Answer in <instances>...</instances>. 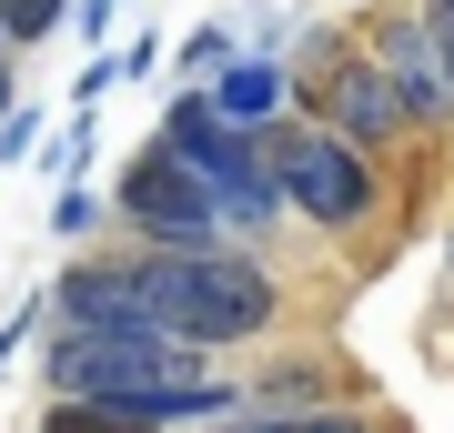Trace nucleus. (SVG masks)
<instances>
[{"instance_id":"f257e3e1","label":"nucleus","mask_w":454,"mask_h":433,"mask_svg":"<svg viewBox=\"0 0 454 433\" xmlns=\"http://www.w3.org/2000/svg\"><path fill=\"white\" fill-rule=\"evenodd\" d=\"M131 282H142L152 322L182 333V343H202V353L273 333V313H283L273 273H262L253 252H232V242H212V252H162V242H142V252H131Z\"/></svg>"},{"instance_id":"f03ea898","label":"nucleus","mask_w":454,"mask_h":433,"mask_svg":"<svg viewBox=\"0 0 454 433\" xmlns=\"http://www.w3.org/2000/svg\"><path fill=\"white\" fill-rule=\"evenodd\" d=\"M162 142L212 182V202H223L232 232H262V222H283V212H293L283 182H273V142H262V121H232L223 101H212V81H202V91H172Z\"/></svg>"},{"instance_id":"7ed1b4c3","label":"nucleus","mask_w":454,"mask_h":433,"mask_svg":"<svg viewBox=\"0 0 454 433\" xmlns=\"http://www.w3.org/2000/svg\"><path fill=\"white\" fill-rule=\"evenodd\" d=\"M112 212L131 222V242H162V252H212V242H232L223 202H212V182L162 142V131H152V151H131V172H121Z\"/></svg>"},{"instance_id":"20e7f679","label":"nucleus","mask_w":454,"mask_h":433,"mask_svg":"<svg viewBox=\"0 0 454 433\" xmlns=\"http://www.w3.org/2000/svg\"><path fill=\"white\" fill-rule=\"evenodd\" d=\"M262 142H273V182H283V202L303 212V222L354 232L373 212V172H364V151L343 142V131H313V121L273 131V121H262Z\"/></svg>"},{"instance_id":"39448f33","label":"nucleus","mask_w":454,"mask_h":433,"mask_svg":"<svg viewBox=\"0 0 454 433\" xmlns=\"http://www.w3.org/2000/svg\"><path fill=\"white\" fill-rule=\"evenodd\" d=\"M324 121H333L354 151H384L394 131H414V101H404V81H394L384 61H343V71L324 81Z\"/></svg>"},{"instance_id":"423d86ee","label":"nucleus","mask_w":454,"mask_h":433,"mask_svg":"<svg viewBox=\"0 0 454 433\" xmlns=\"http://www.w3.org/2000/svg\"><path fill=\"white\" fill-rule=\"evenodd\" d=\"M51 322H91V333H162L142 303V282H131V262H71L61 282H51Z\"/></svg>"},{"instance_id":"0eeeda50","label":"nucleus","mask_w":454,"mask_h":433,"mask_svg":"<svg viewBox=\"0 0 454 433\" xmlns=\"http://www.w3.org/2000/svg\"><path fill=\"white\" fill-rule=\"evenodd\" d=\"M373 61H384L394 81H404L414 121H444V112H454V61L434 50V31H424V11H414V20H394V31L373 41Z\"/></svg>"},{"instance_id":"6e6552de","label":"nucleus","mask_w":454,"mask_h":433,"mask_svg":"<svg viewBox=\"0 0 454 433\" xmlns=\"http://www.w3.org/2000/svg\"><path fill=\"white\" fill-rule=\"evenodd\" d=\"M162 403H121V393H51L41 433H162Z\"/></svg>"},{"instance_id":"1a4fd4ad","label":"nucleus","mask_w":454,"mask_h":433,"mask_svg":"<svg viewBox=\"0 0 454 433\" xmlns=\"http://www.w3.org/2000/svg\"><path fill=\"white\" fill-rule=\"evenodd\" d=\"M212 101H223L232 121H273V112H283V61H262V50H232V61L212 71Z\"/></svg>"},{"instance_id":"9d476101","label":"nucleus","mask_w":454,"mask_h":433,"mask_svg":"<svg viewBox=\"0 0 454 433\" xmlns=\"http://www.w3.org/2000/svg\"><path fill=\"white\" fill-rule=\"evenodd\" d=\"M61 11H71V0H0V31H11V41H51Z\"/></svg>"},{"instance_id":"9b49d317","label":"nucleus","mask_w":454,"mask_h":433,"mask_svg":"<svg viewBox=\"0 0 454 433\" xmlns=\"http://www.w3.org/2000/svg\"><path fill=\"white\" fill-rule=\"evenodd\" d=\"M101 212H112L101 192H82V182H61V202H51V232H61V242H82V232L101 222Z\"/></svg>"},{"instance_id":"f8f14e48","label":"nucleus","mask_w":454,"mask_h":433,"mask_svg":"<svg viewBox=\"0 0 454 433\" xmlns=\"http://www.w3.org/2000/svg\"><path fill=\"white\" fill-rule=\"evenodd\" d=\"M182 61H192V71L212 81V71H223V61H232V31H223V20H202V31H192V41H182Z\"/></svg>"},{"instance_id":"ddd939ff","label":"nucleus","mask_w":454,"mask_h":433,"mask_svg":"<svg viewBox=\"0 0 454 433\" xmlns=\"http://www.w3.org/2000/svg\"><path fill=\"white\" fill-rule=\"evenodd\" d=\"M31 151H41V112L11 101V121H0V161H31Z\"/></svg>"},{"instance_id":"4468645a","label":"nucleus","mask_w":454,"mask_h":433,"mask_svg":"<svg viewBox=\"0 0 454 433\" xmlns=\"http://www.w3.org/2000/svg\"><path fill=\"white\" fill-rule=\"evenodd\" d=\"M414 11H424V31H434V50L454 61V0H414Z\"/></svg>"},{"instance_id":"2eb2a0df","label":"nucleus","mask_w":454,"mask_h":433,"mask_svg":"<svg viewBox=\"0 0 454 433\" xmlns=\"http://www.w3.org/2000/svg\"><path fill=\"white\" fill-rule=\"evenodd\" d=\"M112 11L121 0H82V31H112Z\"/></svg>"},{"instance_id":"dca6fc26","label":"nucleus","mask_w":454,"mask_h":433,"mask_svg":"<svg viewBox=\"0 0 454 433\" xmlns=\"http://www.w3.org/2000/svg\"><path fill=\"white\" fill-rule=\"evenodd\" d=\"M20 333H31V313H20V322H0V363H11V353H20Z\"/></svg>"},{"instance_id":"f3484780","label":"nucleus","mask_w":454,"mask_h":433,"mask_svg":"<svg viewBox=\"0 0 454 433\" xmlns=\"http://www.w3.org/2000/svg\"><path fill=\"white\" fill-rule=\"evenodd\" d=\"M0 50H11V31H0ZM0 121H11V61H0Z\"/></svg>"}]
</instances>
